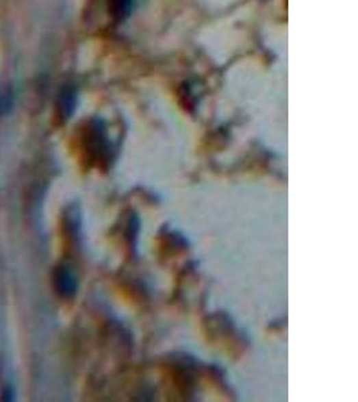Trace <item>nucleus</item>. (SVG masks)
Returning <instances> with one entry per match:
<instances>
[{"label": "nucleus", "mask_w": 358, "mask_h": 402, "mask_svg": "<svg viewBox=\"0 0 358 402\" xmlns=\"http://www.w3.org/2000/svg\"><path fill=\"white\" fill-rule=\"evenodd\" d=\"M74 93L70 89H65L62 93L60 94L58 98V112L61 114V117L66 120L67 117H70V114L73 113L74 109Z\"/></svg>", "instance_id": "nucleus-2"}, {"label": "nucleus", "mask_w": 358, "mask_h": 402, "mask_svg": "<svg viewBox=\"0 0 358 402\" xmlns=\"http://www.w3.org/2000/svg\"><path fill=\"white\" fill-rule=\"evenodd\" d=\"M54 287L62 298H73L77 292V279L66 267H57L54 273Z\"/></svg>", "instance_id": "nucleus-1"}, {"label": "nucleus", "mask_w": 358, "mask_h": 402, "mask_svg": "<svg viewBox=\"0 0 358 402\" xmlns=\"http://www.w3.org/2000/svg\"><path fill=\"white\" fill-rule=\"evenodd\" d=\"M138 232H140V218L136 214H131L128 220V227H127V239L129 242L131 248H136Z\"/></svg>", "instance_id": "nucleus-3"}]
</instances>
